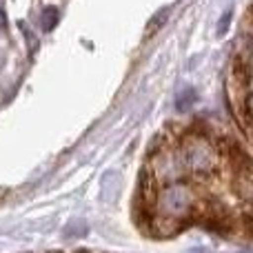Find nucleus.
<instances>
[{"label":"nucleus","mask_w":253,"mask_h":253,"mask_svg":"<svg viewBox=\"0 0 253 253\" xmlns=\"http://www.w3.org/2000/svg\"><path fill=\"white\" fill-rule=\"evenodd\" d=\"M211 200L189 180L162 184L153 193L147 224L156 236H173L189 222H198Z\"/></svg>","instance_id":"nucleus-1"},{"label":"nucleus","mask_w":253,"mask_h":253,"mask_svg":"<svg viewBox=\"0 0 253 253\" xmlns=\"http://www.w3.org/2000/svg\"><path fill=\"white\" fill-rule=\"evenodd\" d=\"M175 147H178L184 175L211 178V175H218L222 171L224 158L211 135L200 133V131H187V133L178 135Z\"/></svg>","instance_id":"nucleus-2"},{"label":"nucleus","mask_w":253,"mask_h":253,"mask_svg":"<svg viewBox=\"0 0 253 253\" xmlns=\"http://www.w3.org/2000/svg\"><path fill=\"white\" fill-rule=\"evenodd\" d=\"M251 74H249V65L247 62L236 60L231 69L227 83V93H229V102H231V109L238 118L245 138H249L251 133V114H249V98H251Z\"/></svg>","instance_id":"nucleus-3"},{"label":"nucleus","mask_w":253,"mask_h":253,"mask_svg":"<svg viewBox=\"0 0 253 253\" xmlns=\"http://www.w3.org/2000/svg\"><path fill=\"white\" fill-rule=\"evenodd\" d=\"M147 175L156 187L171 184V182H178V180L187 178L184 169H182V162H180V153H178V147H175V140L173 142H165L158 151L151 153Z\"/></svg>","instance_id":"nucleus-4"},{"label":"nucleus","mask_w":253,"mask_h":253,"mask_svg":"<svg viewBox=\"0 0 253 253\" xmlns=\"http://www.w3.org/2000/svg\"><path fill=\"white\" fill-rule=\"evenodd\" d=\"M58 18H60L58 9L56 7H47L42 13H40V27H42L44 31H51L53 27L58 25Z\"/></svg>","instance_id":"nucleus-5"},{"label":"nucleus","mask_w":253,"mask_h":253,"mask_svg":"<svg viewBox=\"0 0 253 253\" xmlns=\"http://www.w3.org/2000/svg\"><path fill=\"white\" fill-rule=\"evenodd\" d=\"M193 102H196V91H193L191 87H184L182 91L178 93V102H175V107H178L180 111H184V109H189Z\"/></svg>","instance_id":"nucleus-6"},{"label":"nucleus","mask_w":253,"mask_h":253,"mask_svg":"<svg viewBox=\"0 0 253 253\" xmlns=\"http://www.w3.org/2000/svg\"><path fill=\"white\" fill-rule=\"evenodd\" d=\"M167 18H169V9H160V11H158L156 16L151 18V22H149L147 34H149V36H153V34H156V31L167 22Z\"/></svg>","instance_id":"nucleus-7"},{"label":"nucleus","mask_w":253,"mask_h":253,"mask_svg":"<svg viewBox=\"0 0 253 253\" xmlns=\"http://www.w3.org/2000/svg\"><path fill=\"white\" fill-rule=\"evenodd\" d=\"M229 20H231V13H224V16H222V20H220V25H218V31H220V34H224V31H227V25H229Z\"/></svg>","instance_id":"nucleus-8"},{"label":"nucleus","mask_w":253,"mask_h":253,"mask_svg":"<svg viewBox=\"0 0 253 253\" xmlns=\"http://www.w3.org/2000/svg\"><path fill=\"white\" fill-rule=\"evenodd\" d=\"M4 25H7V16H4V11L0 9V29H2Z\"/></svg>","instance_id":"nucleus-9"}]
</instances>
